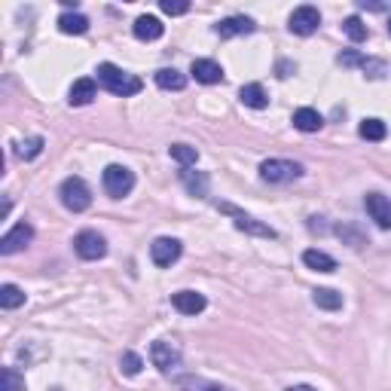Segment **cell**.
Segmentation results:
<instances>
[{"label": "cell", "instance_id": "ac0fdd59", "mask_svg": "<svg viewBox=\"0 0 391 391\" xmlns=\"http://www.w3.org/2000/svg\"><path fill=\"white\" fill-rule=\"evenodd\" d=\"M303 263L309 269H315V272H333V269H337V260H333L330 254H324V251H318V248L303 251Z\"/></svg>", "mask_w": 391, "mask_h": 391}, {"label": "cell", "instance_id": "4dcf8cb0", "mask_svg": "<svg viewBox=\"0 0 391 391\" xmlns=\"http://www.w3.org/2000/svg\"><path fill=\"white\" fill-rule=\"evenodd\" d=\"M337 236H339V239H346V241H351V248H364V245H367V239L361 236V232H358L355 227H349V223L337 227Z\"/></svg>", "mask_w": 391, "mask_h": 391}, {"label": "cell", "instance_id": "484cf974", "mask_svg": "<svg viewBox=\"0 0 391 391\" xmlns=\"http://www.w3.org/2000/svg\"><path fill=\"white\" fill-rule=\"evenodd\" d=\"M342 31H346V37L351 43H364L367 40V25L361 16H349L346 22H342Z\"/></svg>", "mask_w": 391, "mask_h": 391}, {"label": "cell", "instance_id": "5bb4252c", "mask_svg": "<svg viewBox=\"0 0 391 391\" xmlns=\"http://www.w3.org/2000/svg\"><path fill=\"white\" fill-rule=\"evenodd\" d=\"M190 73L199 83H205V86H214V83L223 80V68H220L217 61H211V59H196L193 68H190Z\"/></svg>", "mask_w": 391, "mask_h": 391}, {"label": "cell", "instance_id": "836d02e7", "mask_svg": "<svg viewBox=\"0 0 391 391\" xmlns=\"http://www.w3.org/2000/svg\"><path fill=\"white\" fill-rule=\"evenodd\" d=\"M294 68V64H287V61H282V64H278V77H291V73H287V71H291Z\"/></svg>", "mask_w": 391, "mask_h": 391}, {"label": "cell", "instance_id": "4fadbf2b", "mask_svg": "<svg viewBox=\"0 0 391 391\" xmlns=\"http://www.w3.org/2000/svg\"><path fill=\"white\" fill-rule=\"evenodd\" d=\"M95 95H98V86H95V80H89V77H83V80H77L71 86V92H68V101H71V107H86V104H92L95 101Z\"/></svg>", "mask_w": 391, "mask_h": 391}, {"label": "cell", "instance_id": "d6986e66", "mask_svg": "<svg viewBox=\"0 0 391 391\" xmlns=\"http://www.w3.org/2000/svg\"><path fill=\"white\" fill-rule=\"evenodd\" d=\"M239 98H241V104H245V107H254V110H263L269 104L266 89L260 86V83H248V86H241Z\"/></svg>", "mask_w": 391, "mask_h": 391}, {"label": "cell", "instance_id": "1f68e13d", "mask_svg": "<svg viewBox=\"0 0 391 391\" xmlns=\"http://www.w3.org/2000/svg\"><path fill=\"white\" fill-rule=\"evenodd\" d=\"M162 13L165 16H184V13H190V4L187 0H162Z\"/></svg>", "mask_w": 391, "mask_h": 391}, {"label": "cell", "instance_id": "52a82bcc", "mask_svg": "<svg viewBox=\"0 0 391 391\" xmlns=\"http://www.w3.org/2000/svg\"><path fill=\"white\" fill-rule=\"evenodd\" d=\"M318 25H321V13L315 6H296L291 18H287V28H291V34H300V37H309L318 31Z\"/></svg>", "mask_w": 391, "mask_h": 391}, {"label": "cell", "instance_id": "44dd1931", "mask_svg": "<svg viewBox=\"0 0 391 391\" xmlns=\"http://www.w3.org/2000/svg\"><path fill=\"white\" fill-rule=\"evenodd\" d=\"M156 86L165 89V92H181L187 86V77L174 68H162V71H156Z\"/></svg>", "mask_w": 391, "mask_h": 391}, {"label": "cell", "instance_id": "7c38bea8", "mask_svg": "<svg viewBox=\"0 0 391 391\" xmlns=\"http://www.w3.org/2000/svg\"><path fill=\"white\" fill-rule=\"evenodd\" d=\"M172 306L181 315H199V312H205L208 300H205L202 294H196V291H178V294L172 296Z\"/></svg>", "mask_w": 391, "mask_h": 391}, {"label": "cell", "instance_id": "7402d4cb", "mask_svg": "<svg viewBox=\"0 0 391 391\" xmlns=\"http://www.w3.org/2000/svg\"><path fill=\"white\" fill-rule=\"evenodd\" d=\"M312 303L318 306V309L337 312V309H342V294L333 291V287H318V291H312Z\"/></svg>", "mask_w": 391, "mask_h": 391}, {"label": "cell", "instance_id": "30bf717a", "mask_svg": "<svg viewBox=\"0 0 391 391\" xmlns=\"http://www.w3.org/2000/svg\"><path fill=\"white\" fill-rule=\"evenodd\" d=\"M181 241L178 239H169V236H162V239H156L153 245H150V257H153V263L156 266H172V263H178V257H181Z\"/></svg>", "mask_w": 391, "mask_h": 391}, {"label": "cell", "instance_id": "d6a6232c", "mask_svg": "<svg viewBox=\"0 0 391 391\" xmlns=\"http://www.w3.org/2000/svg\"><path fill=\"white\" fill-rule=\"evenodd\" d=\"M361 61H364V59H361L358 52H342L339 55V64H346V68H351V64H361Z\"/></svg>", "mask_w": 391, "mask_h": 391}, {"label": "cell", "instance_id": "e0dca14e", "mask_svg": "<svg viewBox=\"0 0 391 391\" xmlns=\"http://www.w3.org/2000/svg\"><path fill=\"white\" fill-rule=\"evenodd\" d=\"M321 126H324V116L315 107H300L294 114V128H300V132H318Z\"/></svg>", "mask_w": 391, "mask_h": 391}, {"label": "cell", "instance_id": "5b68a950", "mask_svg": "<svg viewBox=\"0 0 391 391\" xmlns=\"http://www.w3.org/2000/svg\"><path fill=\"white\" fill-rule=\"evenodd\" d=\"M217 211L229 214V217L236 220V227H239L241 232H251V236H260V239H275V229H272V227H266V223H260L257 217H251V214L239 211L236 205H229V202H217Z\"/></svg>", "mask_w": 391, "mask_h": 391}, {"label": "cell", "instance_id": "4316f807", "mask_svg": "<svg viewBox=\"0 0 391 391\" xmlns=\"http://www.w3.org/2000/svg\"><path fill=\"white\" fill-rule=\"evenodd\" d=\"M0 306H4V309H18V306H25V291L18 284H4L0 287Z\"/></svg>", "mask_w": 391, "mask_h": 391}, {"label": "cell", "instance_id": "e575fe53", "mask_svg": "<svg viewBox=\"0 0 391 391\" xmlns=\"http://www.w3.org/2000/svg\"><path fill=\"white\" fill-rule=\"evenodd\" d=\"M287 391H315L312 385H294V388H287Z\"/></svg>", "mask_w": 391, "mask_h": 391}, {"label": "cell", "instance_id": "8fae6325", "mask_svg": "<svg viewBox=\"0 0 391 391\" xmlns=\"http://www.w3.org/2000/svg\"><path fill=\"white\" fill-rule=\"evenodd\" d=\"M367 214L376 220L379 229H391V199H385L383 193H367Z\"/></svg>", "mask_w": 391, "mask_h": 391}, {"label": "cell", "instance_id": "6da1fadb", "mask_svg": "<svg viewBox=\"0 0 391 391\" xmlns=\"http://www.w3.org/2000/svg\"><path fill=\"white\" fill-rule=\"evenodd\" d=\"M95 73H98L101 86H104L107 92H114V95L128 98V95H138V92L144 89V83L138 80L135 73H126L123 68H116V64H110V61H101L95 68Z\"/></svg>", "mask_w": 391, "mask_h": 391}, {"label": "cell", "instance_id": "8992f818", "mask_svg": "<svg viewBox=\"0 0 391 391\" xmlns=\"http://www.w3.org/2000/svg\"><path fill=\"white\" fill-rule=\"evenodd\" d=\"M73 251H77L83 260H101L107 254V241L95 229H83L80 236L73 239Z\"/></svg>", "mask_w": 391, "mask_h": 391}, {"label": "cell", "instance_id": "d4e9b609", "mask_svg": "<svg viewBox=\"0 0 391 391\" xmlns=\"http://www.w3.org/2000/svg\"><path fill=\"white\" fill-rule=\"evenodd\" d=\"M169 156L181 165V169H190V165L199 162V150H196V147H190V144H172L169 147Z\"/></svg>", "mask_w": 391, "mask_h": 391}, {"label": "cell", "instance_id": "2e32d148", "mask_svg": "<svg viewBox=\"0 0 391 391\" xmlns=\"http://www.w3.org/2000/svg\"><path fill=\"white\" fill-rule=\"evenodd\" d=\"M162 34H165V25L156 16H138L135 18V37L138 40L150 43V40H160Z\"/></svg>", "mask_w": 391, "mask_h": 391}, {"label": "cell", "instance_id": "f546056e", "mask_svg": "<svg viewBox=\"0 0 391 391\" xmlns=\"http://www.w3.org/2000/svg\"><path fill=\"white\" fill-rule=\"evenodd\" d=\"M119 367H123L126 376H138L144 370V358L135 355V351H123V358H119Z\"/></svg>", "mask_w": 391, "mask_h": 391}, {"label": "cell", "instance_id": "277c9868", "mask_svg": "<svg viewBox=\"0 0 391 391\" xmlns=\"http://www.w3.org/2000/svg\"><path fill=\"white\" fill-rule=\"evenodd\" d=\"M300 174H303V165L291 160H266L260 165V178L266 184H287V181H296Z\"/></svg>", "mask_w": 391, "mask_h": 391}, {"label": "cell", "instance_id": "83f0119b", "mask_svg": "<svg viewBox=\"0 0 391 391\" xmlns=\"http://www.w3.org/2000/svg\"><path fill=\"white\" fill-rule=\"evenodd\" d=\"M16 153H18V160H37V156L43 153V138L40 135H34V138H28V141H18L16 144Z\"/></svg>", "mask_w": 391, "mask_h": 391}, {"label": "cell", "instance_id": "603a6c76", "mask_svg": "<svg viewBox=\"0 0 391 391\" xmlns=\"http://www.w3.org/2000/svg\"><path fill=\"white\" fill-rule=\"evenodd\" d=\"M59 28H61V34H86L89 31V18L86 16H80V13H61L59 16Z\"/></svg>", "mask_w": 391, "mask_h": 391}, {"label": "cell", "instance_id": "f1b7e54d", "mask_svg": "<svg viewBox=\"0 0 391 391\" xmlns=\"http://www.w3.org/2000/svg\"><path fill=\"white\" fill-rule=\"evenodd\" d=\"M0 391H25V376L13 367L0 370Z\"/></svg>", "mask_w": 391, "mask_h": 391}, {"label": "cell", "instance_id": "3957f363", "mask_svg": "<svg viewBox=\"0 0 391 391\" xmlns=\"http://www.w3.org/2000/svg\"><path fill=\"white\" fill-rule=\"evenodd\" d=\"M101 184H104L107 196H114V199H123L135 190V172L126 169V165H107L104 174H101Z\"/></svg>", "mask_w": 391, "mask_h": 391}, {"label": "cell", "instance_id": "9a60e30c", "mask_svg": "<svg viewBox=\"0 0 391 391\" xmlns=\"http://www.w3.org/2000/svg\"><path fill=\"white\" fill-rule=\"evenodd\" d=\"M254 22H251L248 16H229V18H223V22L214 28V31H217L223 40H227V37H241V34H254Z\"/></svg>", "mask_w": 391, "mask_h": 391}, {"label": "cell", "instance_id": "7a4b0ae2", "mask_svg": "<svg viewBox=\"0 0 391 391\" xmlns=\"http://www.w3.org/2000/svg\"><path fill=\"white\" fill-rule=\"evenodd\" d=\"M59 196H61V205L68 211H73V214H83L92 205V193H89V184L83 181V178H68L61 184V190H59Z\"/></svg>", "mask_w": 391, "mask_h": 391}, {"label": "cell", "instance_id": "ffe728a7", "mask_svg": "<svg viewBox=\"0 0 391 391\" xmlns=\"http://www.w3.org/2000/svg\"><path fill=\"white\" fill-rule=\"evenodd\" d=\"M181 181H184V187L190 190V196H199V199L208 196V174H205V172L181 169Z\"/></svg>", "mask_w": 391, "mask_h": 391}, {"label": "cell", "instance_id": "d590c367", "mask_svg": "<svg viewBox=\"0 0 391 391\" xmlns=\"http://www.w3.org/2000/svg\"><path fill=\"white\" fill-rule=\"evenodd\" d=\"M205 391H223V388H214V385H211V388H205Z\"/></svg>", "mask_w": 391, "mask_h": 391}, {"label": "cell", "instance_id": "9c48e42d", "mask_svg": "<svg viewBox=\"0 0 391 391\" xmlns=\"http://www.w3.org/2000/svg\"><path fill=\"white\" fill-rule=\"evenodd\" d=\"M150 361H153V367L162 370V373H172L174 367H181V351H178V346H172V342L156 339L150 346Z\"/></svg>", "mask_w": 391, "mask_h": 391}, {"label": "cell", "instance_id": "ba28073f", "mask_svg": "<svg viewBox=\"0 0 391 391\" xmlns=\"http://www.w3.org/2000/svg\"><path fill=\"white\" fill-rule=\"evenodd\" d=\"M31 239H34V227H31V223H16V227L9 229L4 239H0V254L13 257V254H18V251H25L28 245H31Z\"/></svg>", "mask_w": 391, "mask_h": 391}, {"label": "cell", "instance_id": "cb8c5ba5", "mask_svg": "<svg viewBox=\"0 0 391 391\" xmlns=\"http://www.w3.org/2000/svg\"><path fill=\"white\" fill-rule=\"evenodd\" d=\"M361 138L364 141H385V135H388V126L383 123V119H376V116H370V119H361Z\"/></svg>", "mask_w": 391, "mask_h": 391}, {"label": "cell", "instance_id": "8d00e7d4", "mask_svg": "<svg viewBox=\"0 0 391 391\" xmlns=\"http://www.w3.org/2000/svg\"><path fill=\"white\" fill-rule=\"evenodd\" d=\"M388 34H391V18H388Z\"/></svg>", "mask_w": 391, "mask_h": 391}]
</instances>
